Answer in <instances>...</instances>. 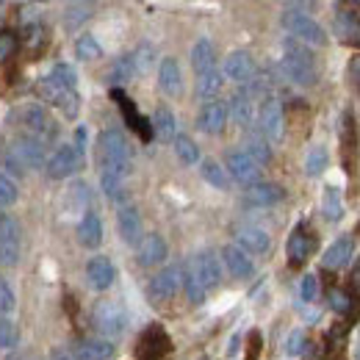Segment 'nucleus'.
<instances>
[{
	"label": "nucleus",
	"instance_id": "48",
	"mask_svg": "<svg viewBox=\"0 0 360 360\" xmlns=\"http://www.w3.org/2000/svg\"><path fill=\"white\" fill-rule=\"evenodd\" d=\"M14 308H17V297H14V291H11V285L0 277V316H6V319H11L14 314Z\"/></svg>",
	"mask_w": 360,
	"mask_h": 360
},
{
	"label": "nucleus",
	"instance_id": "34",
	"mask_svg": "<svg viewBox=\"0 0 360 360\" xmlns=\"http://www.w3.org/2000/svg\"><path fill=\"white\" fill-rule=\"evenodd\" d=\"M183 291H186V297H188V302H191V305H202V302H205V297H208L205 285L200 283V277L194 274L191 266H186V269H183Z\"/></svg>",
	"mask_w": 360,
	"mask_h": 360
},
{
	"label": "nucleus",
	"instance_id": "12",
	"mask_svg": "<svg viewBox=\"0 0 360 360\" xmlns=\"http://www.w3.org/2000/svg\"><path fill=\"white\" fill-rule=\"evenodd\" d=\"M42 94H45V100H50L67 120H75L78 117V111H81V94L72 89H61L58 84H53L50 78L42 81Z\"/></svg>",
	"mask_w": 360,
	"mask_h": 360
},
{
	"label": "nucleus",
	"instance_id": "51",
	"mask_svg": "<svg viewBox=\"0 0 360 360\" xmlns=\"http://www.w3.org/2000/svg\"><path fill=\"white\" fill-rule=\"evenodd\" d=\"M17 53V34L14 31H0V64L8 61Z\"/></svg>",
	"mask_w": 360,
	"mask_h": 360
},
{
	"label": "nucleus",
	"instance_id": "59",
	"mask_svg": "<svg viewBox=\"0 0 360 360\" xmlns=\"http://www.w3.org/2000/svg\"><path fill=\"white\" fill-rule=\"evenodd\" d=\"M197 360H208V358H197Z\"/></svg>",
	"mask_w": 360,
	"mask_h": 360
},
{
	"label": "nucleus",
	"instance_id": "21",
	"mask_svg": "<svg viewBox=\"0 0 360 360\" xmlns=\"http://www.w3.org/2000/svg\"><path fill=\"white\" fill-rule=\"evenodd\" d=\"M285 250H288V264H291V266H302V264L308 261V255L314 252V236H311L305 227H297V230L288 236Z\"/></svg>",
	"mask_w": 360,
	"mask_h": 360
},
{
	"label": "nucleus",
	"instance_id": "16",
	"mask_svg": "<svg viewBox=\"0 0 360 360\" xmlns=\"http://www.w3.org/2000/svg\"><path fill=\"white\" fill-rule=\"evenodd\" d=\"M225 125H227V105L222 100H211V103H205V105L200 108V114H197V128H200L202 134L217 136L225 131Z\"/></svg>",
	"mask_w": 360,
	"mask_h": 360
},
{
	"label": "nucleus",
	"instance_id": "45",
	"mask_svg": "<svg viewBox=\"0 0 360 360\" xmlns=\"http://www.w3.org/2000/svg\"><path fill=\"white\" fill-rule=\"evenodd\" d=\"M17 341H20V330H17V324H14L11 319L0 316V349H14Z\"/></svg>",
	"mask_w": 360,
	"mask_h": 360
},
{
	"label": "nucleus",
	"instance_id": "8",
	"mask_svg": "<svg viewBox=\"0 0 360 360\" xmlns=\"http://www.w3.org/2000/svg\"><path fill=\"white\" fill-rule=\"evenodd\" d=\"M169 352H172V341H169L167 330L158 324L147 327L136 344V360H167Z\"/></svg>",
	"mask_w": 360,
	"mask_h": 360
},
{
	"label": "nucleus",
	"instance_id": "56",
	"mask_svg": "<svg viewBox=\"0 0 360 360\" xmlns=\"http://www.w3.org/2000/svg\"><path fill=\"white\" fill-rule=\"evenodd\" d=\"M355 285H358V288H360V264H358V266H355Z\"/></svg>",
	"mask_w": 360,
	"mask_h": 360
},
{
	"label": "nucleus",
	"instance_id": "26",
	"mask_svg": "<svg viewBox=\"0 0 360 360\" xmlns=\"http://www.w3.org/2000/svg\"><path fill=\"white\" fill-rule=\"evenodd\" d=\"M117 227H120V236H122V241H125V244H131V247H139V241L144 238V236H141V217H139V211H136L134 205H125V208H120Z\"/></svg>",
	"mask_w": 360,
	"mask_h": 360
},
{
	"label": "nucleus",
	"instance_id": "19",
	"mask_svg": "<svg viewBox=\"0 0 360 360\" xmlns=\"http://www.w3.org/2000/svg\"><path fill=\"white\" fill-rule=\"evenodd\" d=\"M191 269L200 277V283L208 288H217L222 283V266H219V258L214 252H200L194 261H191Z\"/></svg>",
	"mask_w": 360,
	"mask_h": 360
},
{
	"label": "nucleus",
	"instance_id": "44",
	"mask_svg": "<svg viewBox=\"0 0 360 360\" xmlns=\"http://www.w3.org/2000/svg\"><path fill=\"white\" fill-rule=\"evenodd\" d=\"M324 169H327V150L324 147H311L308 155H305V172L311 178H319Z\"/></svg>",
	"mask_w": 360,
	"mask_h": 360
},
{
	"label": "nucleus",
	"instance_id": "31",
	"mask_svg": "<svg viewBox=\"0 0 360 360\" xmlns=\"http://www.w3.org/2000/svg\"><path fill=\"white\" fill-rule=\"evenodd\" d=\"M191 67L197 75H205L211 70H217V50L211 45V39H200L191 47Z\"/></svg>",
	"mask_w": 360,
	"mask_h": 360
},
{
	"label": "nucleus",
	"instance_id": "32",
	"mask_svg": "<svg viewBox=\"0 0 360 360\" xmlns=\"http://www.w3.org/2000/svg\"><path fill=\"white\" fill-rule=\"evenodd\" d=\"M150 125H153V134L158 136L161 141H175L178 120H175L172 108H167V105H158V108H155V114H153V120H150Z\"/></svg>",
	"mask_w": 360,
	"mask_h": 360
},
{
	"label": "nucleus",
	"instance_id": "41",
	"mask_svg": "<svg viewBox=\"0 0 360 360\" xmlns=\"http://www.w3.org/2000/svg\"><path fill=\"white\" fill-rule=\"evenodd\" d=\"M200 175H202V180L205 183H211L214 188H227L230 186V180H227V172L217 164V161H202V167H200Z\"/></svg>",
	"mask_w": 360,
	"mask_h": 360
},
{
	"label": "nucleus",
	"instance_id": "54",
	"mask_svg": "<svg viewBox=\"0 0 360 360\" xmlns=\"http://www.w3.org/2000/svg\"><path fill=\"white\" fill-rule=\"evenodd\" d=\"M261 349H264V335H261L258 330H252V333L247 335V360H258Z\"/></svg>",
	"mask_w": 360,
	"mask_h": 360
},
{
	"label": "nucleus",
	"instance_id": "22",
	"mask_svg": "<svg viewBox=\"0 0 360 360\" xmlns=\"http://www.w3.org/2000/svg\"><path fill=\"white\" fill-rule=\"evenodd\" d=\"M167 255H169L167 241H164L158 233L144 236V238L139 241V264H141V266H158V264L167 261Z\"/></svg>",
	"mask_w": 360,
	"mask_h": 360
},
{
	"label": "nucleus",
	"instance_id": "28",
	"mask_svg": "<svg viewBox=\"0 0 360 360\" xmlns=\"http://www.w3.org/2000/svg\"><path fill=\"white\" fill-rule=\"evenodd\" d=\"M158 86L167 97H180L183 91V75H180V64L175 58H164L161 70H158Z\"/></svg>",
	"mask_w": 360,
	"mask_h": 360
},
{
	"label": "nucleus",
	"instance_id": "53",
	"mask_svg": "<svg viewBox=\"0 0 360 360\" xmlns=\"http://www.w3.org/2000/svg\"><path fill=\"white\" fill-rule=\"evenodd\" d=\"M131 58H134L136 72H147V70H150V64H153V47L141 45L139 50H136V56H131Z\"/></svg>",
	"mask_w": 360,
	"mask_h": 360
},
{
	"label": "nucleus",
	"instance_id": "14",
	"mask_svg": "<svg viewBox=\"0 0 360 360\" xmlns=\"http://www.w3.org/2000/svg\"><path fill=\"white\" fill-rule=\"evenodd\" d=\"M22 125H25V131L28 134H34L37 139H42V141H53L56 134H58V128L53 125V120H50V114H47L42 105H28L25 111H22Z\"/></svg>",
	"mask_w": 360,
	"mask_h": 360
},
{
	"label": "nucleus",
	"instance_id": "10",
	"mask_svg": "<svg viewBox=\"0 0 360 360\" xmlns=\"http://www.w3.org/2000/svg\"><path fill=\"white\" fill-rule=\"evenodd\" d=\"M258 128L266 141H280L285 134V117H283V103L277 97H266L258 111Z\"/></svg>",
	"mask_w": 360,
	"mask_h": 360
},
{
	"label": "nucleus",
	"instance_id": "2",
	"mask_svg": "<svg viewBox=\"0 0 360 360\" xmlns=\"http://www.w3.org/2000/svg\"><path fill=\"white\" fill-rule=\"evenodd\" d=\"M285 56H283V72H285V78L288 81H294V84H300V86H311L316 84V78H319V67H316V58L314 53L308 50V45H302V42H297V39H285Z\"/></svg>",
	"mask_w": 360,
	"mask_h": 360
},
{
	"label": "nucleus",
	"instance_id": "52",
	"mask_svg": "<svg viewBox=\"0 0 360 360\" xmlns=\"http://www.w3.org/2000/svg\"><path fill=\"white\" fill-rule=\"evenodd\" d=\"M300 297H302V302H314L316 297H319V280H316V274H305V277H302V283H300Z\"/></svg>",
	"mask_w": 360,
	"mask_h": 360
},
{
	"label": "nucleus",
	"instance_id": "24",
	"mask_svg": "<svg viewBox=\"0 0 360 360\" xmlns=\"http://www.w3.org/2000/svg\"><path fill=\"white\" fill-rule=\"evenodd\" d=\"M111 94H114V100L120 103V108H122V114H125L128 125H131V128H134L136 134L141 136L144 141H150V139H153V125H150V122H147V120H144V117H141V114L136 111L134 100H131V97H128L125 91H120V89H114Z\"/></svg>",
	"mask_w": 360,
	"mask_h": 360
},
{
	"label": "nucleus",
	"instance_id": "23",
	"mask_svg": "<svg viewBox=\"0 0 360 360\" xmlns=\"http://www.w3.org/2000/svg\"><path fill=\"white\" fill-rule=\"evenodd\" d=\"M114 277H117L114 264H111L105 255H97V258H91L89 264H86V280H89V285L94 288V291H105V288H111Z\"/></svg>",
	"mask_w": 360,
	"mask_h": 360
},
{
	"label": "nucleus",
	"instance_id": "50",
	"mask_svg": "<svg viewBox=\"0 0 360 360\" xmlns=\"http://www.w3.org/2000/svg\"><path fill=\"white\" fill-rule=\"evenodd\" d=\"M17 186H14V180L6 178L3 172H0V208H11L14 202H17Z\"/></svg>",
	"mask_w": 360,
	"mask_h": 360
},
{
	"label": "nucleus",
	"instance_id": "27",
	"mask_svg": "<svg viewBox=\"0 0 360 360\" xmlns=\"http://www.w3.org/2000/svg\"><path fill=\"white\" fill-rule=\"evenodd\" d=\"M227 117H233V122L238 128H250L252 125V117H255V108H252V94L250 91H236L230 97V105H227Z\"/></svg>",
	"mask_w": 360,
	"mask_h": 360
},
{
	"label": "nucleus",
	"instance_id": "15",
	"mask_svg": "<svg viewBox=\"0 0 360 360\" xmlns=\"http://www.w3.org/2000/svg\"><path fill=\"white\" fill-rule=\"evenodd\" d=\"M352 258H355V238H352V236H341V238H335V241L324 250L321 266H324V269H344V266L352 264Z\"/></svg>",
	"mask_w": 360,
	"mask_h": 360
},
{
	"label": "nucleus",
	"instance_id": "46",
	"mask_svg": "<svg viewBox=\"0 0 360 360\" xmlns=\"http://www.w3.org/2000/svg\"><path fill=\"white\" fill-rule=\"evenodd\" d=\"M75 53H78L81 61H94V58L103 56V47H100V42H97L94 37H81V39L75 42Z\"/></svg>",
	"mask_w": 360,
	"mask_h": 360
},
{
	"label": "nucleus",
	"instance_id": "33",
	"mask_svg": "<svg viewBox=\"0 0 360 360\" xmlns=\"http://www.w3.org/2000/svg\"><path fill=\"white\" fill-rule=\"evenodd\" d=\"M321 214L327 222H341L344 219V202H341V191L338 188H324V197H321Z\"/></svg>",
	"mask_w": 360,
	"mask_h": 360
},
{
	"label": "nucleus",
	"instance_id": "3",
	"mask_svg": "<svg viewBox=\"0 0 360 360\" xmlns=\"http://www.w3.org/2000/svg\"><path fill=\"white\" fill-rule=\"evenodd\" d=\"M45 141L37 139L34 134L22 131L11 139V147H8V167H14L17 175H22L25 169H39L45 167Z\"/></svg>",
	"mask_w": 360,
	"mask_h": 360
},
{
	"label": "nucleus",
	"instance_id": "38",
	"mask_svg": "<svg viewBox=\"0 0 360 360\" xmlns=\"http://www.w3.org/2000/svg\"><path fill=\"white\" fill-rule=\"evenodd\" d=\"M175 153H178L180 164H186V167L200 161V147L194 144L191 136H175Z\"/></svg>",
	"mask_w": 360,
	"mask_h": 360
},
{
	"label": "nucleus",
	"instance_id": "58",
	"mask_svg": "<svg viewBox=\"0 0 360 360\" xmlns=\"http://www.w3.org/2000/svg\"><path fill=\"white\" fill-rule=\"evenodd\" d=\"M355 358L360 360V338H358V347H355Z\"/></svg>",
	"mask_w": 360,
	"mask_h": 360
},
{
	"label": "nucleus",
	"instance_id": "11",
	"mask_svg": "<svg viewBox=\"0 0 360 360\" xmlns=\"http://www.w3.org/2000/svg\"><path fill=\"white\" fill-rule=\"evenodd\" d=\"M225 167H227L225 169L227 175L236 180V183H244V186H252V183H258V178H261V167L244 150H230Z\"/></svg>",
	"mask_w": 360,
	"mask_h": 360
},
{
	"label": "nucleus",
	"instance_id": "17",
	"mask_svg": "<svg viewBox=\"0 0 360 360\" xmlns=\"http://www.w3.org/2000/svg\"><path fill=\"white\" fill-rule=\"evenodd\" d=\"M236 241H238V247L250 255H264V252H269L271 247V238L266 230H261V227L255 225H241L236 227Z\"/></svg>",
	"mask_w": 360,
	"mask_h": 360
},
{
	"label": "nucleus",
	"instance_id": "29",
	"mask_svg": "<svg viewBox=\"0 0 360 360\" xmlns=\"http://www.w3.org/2000/svg\"><path fill=\"white\" fill-rule=\"evenodd\" d=\"M335 34L344 45L360 47V14L355 11H338L335 14Z\"/></svg>",
	"mask_w": 360,
	"mask_h": 360
},
{
	"label": "nucleus",
	"instance_id": "6",
	"mask_svg": "<svg viewBox=\"0 0 360 360\" xmlns=\"http://www.w3.org/2000/svg\"><path fill=\"white\" fill-rule=\"evenodd\" d=\"M180 288H183V269L180 266H167L150 280V302L155 308H164L178 297Z\"/></svg>",
	"mask_w": 360,
	"mask_h": 360
},
{
	"label": "nucleus",
	"instance_id": "57",
	"mask_svg": "<svg viewBox=\"0 0 360 360\" xmlns=\"http://www.w3.org/2000/svg\"><path fill=\"white\" fill-rule=\"evenodd\" d=\"M355 75H358V84H360V58H355Z\"/></svg>",
	"mask_w": 360,
	"mask_h": 360
},
{
	"label": "nucleus",
	"instance_id": "39",
	"mask_svg": "<svg viewBox=\"0 0 360 360\" xmlns=\"http://www.w3.org/2000/svg\"><path fill=\"white\" fill-rule=\"evenodd\" d=\"M22 45L34 50V53H39L47 45V31L42 28V22H28L22 28Z\"/></svg>",
	"mask_w": 360,
	"mask_h": 360
},
{
	"label": "nucleus",
	"instance_id": "7",
	"mask_svg": "<svg viewBox=\"0 0 360 360\" xmlns=\"http://www.w3.org/2000/svg\"><path fill=\"white\" fill-rule=\"evenodd\" d=\"M22 252V230L11 214H0V266H14Z\"/></svg>",
	"mask_w": 360,
	"mask_h": 360
},
{
	"label": "nucleus",
	"instance_id": "49",
	"mask_svg": "<svg viewBox=\"0 0 360 360\" xmlns=\"http://www.w3.org/2000/svg\"><path fill=\"white\" fill-rule=\"evenodd\" d=\"M327 300H330V308L335 311V314H349L352 311V297L347 294V291H341V288H333L330 294H327Z\"/></svg>",
	"mask_w": 360,
	"mask_h": 360
},
{
	"label": "nucleus",
	"instance_id": "40",
	"mask_svg": "<svg viewBox=\"0 0 360 360\" xmlns=\"http://www.w3.org/2000/svg\"><path fill=\"white\" fill-rule=\"evenodd\" d=\"M244 153H247L258 167H261V164H269L271 161V147L264 136H250V141H247V150H244Z\"/></svg>",
	"mask_w": 360,
	"mask_h": 360
},
{
	"label": "nucleus",
	"instance_id": "18",
	"mask_svg": "<svg viewBox=\"0 0 360 360\" xmlns=\"http://www.w3.org/2000/svg\"><path fill=\"white\" fill-rule=\"evenodd\" d=\"M283 197H285L283 186H277V183H266V180H258V183L247 186V194H244L247 205H255V208L277 205V202H280Z\"/></svg>",
	"mask_w": 360,
	"mask_h": 360
},
{
	"label": "nucleus",
	"instance_id": "9",
	"mask_svg": "<svg viewBox=\"0 0 360 360\" xmlns=\"http://www.w3.org/2000/svg\"><path fill=\"white\" fill-rule=\"evenodd\" d=\"M81 161H84V147L64 144V147H58V150L50 155V161H47V175L53 180L72 178V175L81 169Z\"/></svg>",
	"mask_w": 360,
	"mask_h": 360
},
{
	"label": "nucleus",
	"instance_id": "13",
	"mask_svg": "<svg viewBox=\"0 0 360 360\" xmlns=\"http://www.w3.org/2000/svg\"><path fill=\"white\" fill-rule=\"evenodd\" d=\"M225 78H230L238 86H247L255 78V61L247 50H233L225 58Z\"/></svg>",
	"mask_w": 360,
	"mask_h": 360
},
{
	"label": "nucleus",
	"instance_id": "1",
	"mask_svg": "<svg viewBox=\"0 0 360 360\" xmlns=\"http://www.w3.org/2000/svg\"><path fill=\"white\" fill-rule=\"evenodd\" d=\"M100 155V186L108 200L120 202L125 197V180L131 172V147L120 131H103L97 141Z\"/></svg>",
	"mask_w": 360,
	"mask_h": 360
},
{
	"label": "nucleus",
	"instance_id": "5",
	"mask_svg": "<svg viewBox=\"0 0 360 360\" xmlns=\"http://www.w3.org/2000/svg\"><path fill=\"white\" fill-rule=\"evenodd\" d=\"M283 25H285V28L291 31V37H294L297 42H302V45H314V47L327 45V31L316 22L314 17H308V14L285 11V14H283Z\"/></svg>",
	"mask_w": 360,
	"mask_h": 360
},
{
	"label": "nucleus",
	"instance_id": "20",
	"mask_svg": "<svg viewBox=\"0 0 360 360\" xmlns=\"http://www.w3.org/2000/svg\"><path fill=\"white\" fill-rule=\"evenodd\" d=\"M222 261H225L227 271H230L236 280H247V277H252V274H255V264H252V258H250L238 244H227L225 250H222Z\"/></svg>",
	"mask_w": 360,
	"mask_h": 360
},
{
	"label": "nucleus",
	"instance_id": "47",
	"mask_svg": "<svg viewBox=\"0 0 360 360\" xmlns=\"http://www.w3.org/2000/svg\"><path fill=\"white\" fill-rule=\"evenodd\" d=\"M305 349H308V335H305L302 330H294V333L285 338V355H291V358H300Z\"/></svg>",
	"mask_w": 360,
	"mask_h": 360
},
{
	"label": "nucleus",
	"instance_id": "43",
	"mask_svg": "<svg viewBox=\"0 0 360 360\" xmlns=\"http://www.w3.org/2000/svg\"><path fill=\"white\" fill-rule=\"evenodd\" d=\"M91 17V6L89 3H70L67 11H64V25L70 31H75L78 25H84L86 20Z\"/></svg>",
	"mask_w": 360,
	"mask_h": 360
},
{
	"label": "nucleus",
	"instance_id": "4",
	"mask_svg": "<svg viewBox=\"0 0 360 360\" xmlns=\"http://www.w3.org/2000/svg\"><path fill=\"white\" fill-rule=\"evenodd\" d=\"M91 324H94V330L103 335V338H120L125 330H128V314H125V308L120 305V302H114V300H103V302H97L94 305V311H91Z\"/></svg>",
	"mask_w": 360,
	"mask_h": 360
},
{
	"label": "nucleus",
	"instance_id": "36",
	"mask_svg": "<svg viewBox=\"0 0 360 360\" xmlns=\"http://www.w3.org/2000/svg\"><path fill=\"white\" fill-rule=\"evenodd\" d=\"M89 205V186L86 183H72L70 188H67V211H72V214H78V211H84Z\"/></svg>",
	"mask_w": 360,
	"mask_h": 360
},
{
	"label": "nucleus",
	"instance_id": "35",
	"mask_svg": "<svg viewBox=\"0 0 360 360\" xmlns=\"http://www.w3.org/2000/svg\"><path fill=\"white\" fill-rule=\"evenodd\" d=\"M222 89V75L217 72V70H211V72H205V75H197V94L202 97V100H217V94Z\"/></svg>",
	"mask_w": 360,
	"mask_h": 360
},
{
	"label": "nucleus",
	"instance_id": "60",
	"mask_svg": "<svg viewBox=\"0 0 360 360\" xmlns=\"http://www.w3.org/2000/svg\"><path fill=\"white\" fill-rule=\"evenodd\" d=\"M14 360H20V358H14Z\"/></svg>",
	"mask_w": 360,
	"mask_h": 360
},
{
	"label": "nucleus",
	"instance_id": "55",
	"mask_svg": "<svg viewBox=\"0 0 360 360\" xmlns=\"http://www.w3.org/2000/svg\"><path fill=\"white\" fill-rule=\"evenodd\" d=\"M50 360H75V358H72V352H67V349H53V352H50Z\"/></svg>",
	"mask_w": 360,
	"mask_h": 360
},
{
	"label": "nucleus",
	"instance_id": "37",
	"mask_svg": "<svg viewBox=\"0 0 360 360\" xmlns=\"http://www.w3.org/2000/svg\"><path fill=\"white\" fill-rule=\"evenodd\" d=\"M53 84H58L61 89H72L78 91V72L70 67V64H56L53 70H50V75H47Z\"/></svg>",
	"mask_w": 360,
	"mask_h": 360
},
{
	"label": "nucleus",
	"instance_id": "42",
	"mask_svg": "<svg viewBox=\"0 0 360 360\" xmlns=\"http://www.w3.org/2000/svg\"><path fill=\"white\" fill-rule=\"evenodd\" d=\"M134 75H136V67L131 56L117 58V61L111 64V70H108V81H111V84H128Z\"/></svg>",
	"mask_w": 360,
	"mask_h": 360
},
{
	"label": "nucleus",
	"instance_id": "30",
	"mask_svg": "<svg viewBox=\"0 0 360 360\" xmlns=\"http://www.w3.org/2000/svg\"><path fill=\"white\" fill-rule=\"evenodd\" d=\"M78 241H81V247H86V250L100 247V241H103V222H100L97 214H91V211L84 214V219L78 222Z\"/></svg>",
	"mask_w": 360,
	"mask_h": 360
},
{
	"label": "nucleus",
	"instance_id": "25",
	"mask_svg": "<svg viewBox=\"0 0 360 360\" xmlns=\"http://www.w3.org/2000/svg\"><path fill=\"white\" fill-rule=\"evenodd\" d=\"M75 360H111L114 358V344L108 338H84L75 344Z\"/></svg>",
	"mask_w": 360,
	"mask_h": 360
}]
</instances>
